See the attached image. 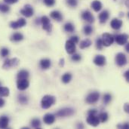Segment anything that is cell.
Segmentation results:
<instances>
[{
    "label": "cell",
    "mask_w": 129,
    "mask_h": 129,
    "mask_svg": "<svg viewBox=\"0 0 129 129\" xmlns=\"http://www.w3.org/2000/svg\"><path fill=\"white\" fill-rule=\"evenodd\" d=\"M55 101H56L55 97L52 95H45L42 99V102H41L42 107L43 109H48L55 104Z\"/></svg>",
    "instance_id": "1"
},
{
    "label": "cell",
    "mask_w": 129,
    "mask_h": 129,
    "mask_svg": "<svg viewBox=\"0 0 129 129\" xmlns=\"http://www.w3.org/2000/svg\"><path fill=\"white\" fill-rule=\"evenodd\" d=\"M100 98V94L98 91H94L90 93L85 98V101L88 104H93L98 101Z\"/></svg>",
    "instance_id": "2"
},
{
    "label": "cell",
    "mask_w": 129,
    "mask_h": 129,
    "mask_svg": "<svg viewBox=\"0 0 129 129\" xmlns=\"http://www.w3.org/2000/svg\"><path fill=\"white\" fill-rule=\"evenodd\" d=\"M102 42H103V45L106 47L110 46L113 42H114V37L113 35L110 34V33H104L102 35Z\"/></svg>",
    "instance_id": "3"
},
{
    "label": "cell",
    "mask_w": 129,
    "mask_h": 129,
    "mask_svg": "<svg viewBox=\"0 0 129 129\" xmlns=\"http://www.w3.org/2000/svg\"><path fill=\"white\" fill-rule=\"evenodd\" d=\"M20 60L17 58H12V59H7L5 60L2 67L3 69H10L12 67H16L19 64Z\"/></svg>",
    "instance_id": "4"
},
{
    "label": "cell",
    "mask_w": 129,
    "mask_h": 129,
    "mask_svg": "<svg viewBox=\"0 0 129 129\" xmlns=\"http://www.w3.org/2000/svg\"><path fill=\"white\" fill-rule=\"evenodd\" d=\"M42 24V28L43 29L46 30L47 32L50 33L51 32V29H52V25L50 22V20L49 18L47 17V16H43L42 17L41 20H40Z\"/></svg>",
    "instance_id": "5"
},
{
    "label": "cell",
    "mask_w": 129,
    "mask_h": 129,
    "mask_svg": "<svg viewBox=\"0 0 129 129\" xmlns=\"http://www.w3.org/2000/svg\"><path fill=\"white\" fill-rule=\"evenodd\" d=\"M75 111L72 108H63L57 111L56 113V116L59 117H66V116H70L73 115Z\"/></svg>",
    "instance_id": "6"
},
{
    "label": "cell",
    "mask_w": 129,
    "mask_h": 129,
    "mask_svg": "<svg viewBox=\"0 0 129 129\" xmlns=\"http://www.w3.org/2000/svg\"><path fill=\"white\" fill-rule=\"evenodd\" d=\"M116 63L119 67H124L127 63V57L123 53H118L116 56Z\"/></svg>",
    "instance_id": "7"
},
{
    "label": "cell",
    "mask_w": 129,
    "mask_h": 129,
    "mask_svg": "<svg viewBox=\"0 0 129 129\" xmlns=\"http://www.w3.org/2000/svg\"><path fill=\"white\" fill-rule=\"evenodd\" d=\"M128 36L126 34H119L114 37V41H116V43L119 45H123L128 43Z\"/></svg>",
    "instance_id": "8"
},
{
    "label": "cell",
    "mask_w": 129,
    "mask_h": 129,
    "mask_svg": "<svg viewBox=\"0 0 129 129\" xmlns=\"http://www.w3.org/2000/svg\"><path fill=\"white\" fill-rule=\"evenodd\" d=\"M33 8L30 5H26L23 9L20 10V14L26 17H30L33 15Z\"/></svg>",
    "instance_id": "9"
},
{
    "label": "cell",
    "mask_w": 129,
    "mask_h": 129,
    "mask_svg": "<svg viewBox=\"0 0 129 129\" xmlns=\"http://www.w3.org/2000/svg\"><path fill=\"white\" fill-rule=\"evenodd\" d=\"M29 82L27 79H20L17 82V87L20 91H24L29 87Z\"/></svg>",
    "instance_id": "10"
},
{
    "label": "cell",
    "mask_w": 129,
    "mask_h": 129,
    "mask_svg": "<svg viewBox=\"0 0 129 129\" xmlns=\"http://www.w3.org/2000/svg\"><path fill=\"white\" fill-rule=\"evenodd\" d=\"M86 121L88 125L94 127H96L100 124V120L98 116H97V115H88Z\"/></svg>",
    "instance_id": "11"
},
{
    "label": "cell",
    "mask_w": 129,
    "mask_h": 129,
    "mask_svg": "<svg viewBox=\"0 0 129 129\" xmlns=\"http://www.w3.org/2000/svg\"><path fill=\"white\" fill-rule=\"evenodd\" d=\"M26 24V20L24 18H20L17 21H12L10 23V26L12 29H18L24 26Z\"/></svg>",
    "instance_id": "12"
},
{
    "label": "cell",
    "mask_w": 129,
    "mask_h": 129,
    "mask_svg": "<svg viewBox=\"0 0 129 129\" xmlns=\"http://www.w3.org/2000/svg\"><path fill=\"white\" fill-rule=\"evenodd\" d=\"M65 48H66V51L68 54H73L76 52V44L72 42L70 39V40H67L66 42V45H65Z\"/></svg>",
    "instance_id": "13"
},
{
    "label": "cell",
    "mask_w": 129,
    "mask_h": 129,
    "mask_svg": "<svg viewBox=\"0 0 129 129\" xmlns=\"http://www.w3.org/2000/svg\"><path fill=\"white\" fill-rule=\"evenodd\" d=\"M82 18L84 20H85V21H87V22H88V23H93L94 21V16L92 15V14L89 11H88V10H86V11H85L82 14Z\"/></svg>",
    "instance_id": "14"
},
{
    "label": "cell",
    "mask_w": 129,
    "mask_h": 129,
    "mask_svg": "<svg viewBox=\"0 0 129 129\" xmlns=\"http://www.w3.org/2000/svg\"><path fill=\"white\" fill-rule=\"evenodd\" d=\"M94 63L97 66L103 67V66H104L106 64V57L104 56L101 55V54L97 55L94 59Z\"/></svg>",
    "instance_id": "15"
},
{
    "label": "cell",
    "mask_w": 129,
    "mask_h": 129,
    "mask_svg": "<svg viewBox=\"0 0 129 129\" xmlns=\"http://www.w3.org/2000/svg\"><path fill=\"white\" fill-rule=\"evenodd\" d=\"M43 121L46 125H52L55 122V116L53 114L47 113L43 117Z\"/></svg>",
    "instance_id": "16"
},
{
    "label": "cell",
    "mask_w": 129,
    "mask_h": 129,
    "mask_svg": "<svg viewBox=\"0 0 129 129\" xmlns=\"http://www.w3.org/2000/svg\"><path fill=\"white\" fill-rule=\"evenodd\" d=\"M110 26L114 29H119L122 26V21L117 18H114L110 22Z\"/></svg>",
    "instance_id": "17"
},
{
    "label": "cell",
    "mask_w": 129,
    "mask_h": 129,
    "mask_svg": "<svg viewBox=\"0 0 129 129\" xmlns=\"http://www.w3.org/2000/svg\"><path fill=\"white\" fill-rule=\"evenodd\" d=\"M9 123V119L8 116H2L0 117V128H7Z\"/></svg>",
    "instance_id": "18"
},
{
    "label": "cell",
    "mask_w": 129,
    "mask_h": 129,
    "mask_svg": "<svg viewBox=\"0 0 129 129\" xmlns=\"http://www.w3.org/2000/svg\"><path fill=\"white\" fill-rule=\"evenodd\" d=\"M50 16L52 19L57 20V21H61L63 20V16L61 14L60 12H59L58 11H53L51 12Z\"/></svg>",
    "instance_id": "19"
},
{
    "label": "cell",
    "mask_w": 129,
    "mask_h": 129,
    "mask_svg": "<svg viewBox=\"0 0 129 129\" xmlns=\"http://www.w3.org/2000/svg\"><path fill=\"white\" fill-rule=\"evenodd\" d=\"M109 16H110V14L108 12V11L105 10L104 11H102L100 15H99V20H100V22L101 23H104L107 22V20H108L109 18Z\"/></svg>",
    "instance_id": "20"
},
{
    "label": "cell",
    "mask_w": 129,
    "mask_h": 129,
    "mask_svg": "<svg viewBox=\"0 0 129 129\" xmlns=\"http://www.w3.org/2000/svg\"><path fill=\"white\" fill-rule=\"evenodd\" d=\"M91 5V8L94 9V11H96V12L100 11L101 10V8H102V4H101V2L100 1H98V0H94V1H93Z\"/></svg>",
    "instance_id": "21"
},
{
    "label": "cell",
    "mask_w": 129,
    "mask_h": 129,
    "mask_svg": "<svg viewBox=\"0 0 129 129\" xmlns=\"http://www.w3.org/2000/svg\"><path fill=\"white\" fill-rule=\"evenodd\" d=\"M40 67L43 70H47L51 67V60L49 59H42L40 61Z\"/></svg>",
    "instance_id": "22"
},
{
    "label": "cell",
    "mask_w": 129,
    "mask_h": 129,
    "mask_svg": "<svg viewBox=\"0 0 129 129\" xmlns=\"http://www.w3.org/2000/svg\"><path fill=\"white\" fill-rule=\"evenodd\" d=\"M23 39V36L20 33H15L11 36V41L12 42H20Z\"/></svg>",
    "instance_id": "23"
},
{
    "label": "cell",
    "mask_w": 129,
    "mask_h": 129,
    "mask_svg": "<svg viewBox=\"0 0 129 129\" xmlns=\"http://www.w3.org/2000/svg\"><path fill=\"white\" fill-rule=\"evenodd\" d=\"M92 42L90 39H85V40H82L81 42H80V48L82 49H85L86 48H88L91 45Z\"/></svg>",
    "instance_id": "24"
},
{
    "label": "cell",
    "mask_w": 129,
    "mask_h": 129,
    "mask_svg": "<svg viewBox=\"0 0 129 129\" xmlns=\"http://www.w3.org/2000/svg\"><path fill=\"white\" fill-rule=\"evenodd\" d=\"M29 77V72L25 70H20L17 74V79H27Z\"/></svg>",
    "instance_id": "25"
},
{
    "label": "cell",
    "mask_w": 129,
    "mask_h": 129,
    "mask_svg": "<svg viewBox=\"0 0 129 129\" xmlns=\"http://www.w3.org/2000/svg\"><path fill=\"white\" fill-rule=\"evenodd\" d=\"M72 79V74L70 73H65L63 76H62V82L64 84H67L69 83Z\"/></svg>",
    "instance_id": "26"
},
{
    "label": "cell",
    "mask_w": 129,
    "mask_h": 129,
    "mask_svg": "<svg viewBox=\"0 0 129 129\" xmlns=\"http://www.w3.org/2000/svg\"><path fill=\"white\" fill-rule=\"evenodd\" d=\"M75 29V27L73 23H67L64 25V30L68 33H73Z\"/></svg>",
    "instance_id": "27"
},
{
    "label": "cell",
    "mask_w": 129,
    "mask_h": 129,
    "mask_svg": "<svg viewBox=\"0 0 129 129\" xmlns=\"http://www.w3.org/2000/svg\"><path fill=\"white\" fill-rule=\"evenodd\" d=\"M9 93V89L8 88L0 87V97H8Z\"/></svg>",
    "instance_id": "28"
},
{
    "label": "cell",
    "mask_w": 129,
    "mask_h": 129,
    "mask_svg": "<svg viewBox=\"0 0 129 129\" xmlns=\"http://www.w3.org/2000/svg\"><path fill=\"white\" fill-rule=\"evenodd\" d=\"M31 125L34 128H41V122L39 119H33L31 122Z\"/></svg>",
    "instance_id": "29"
},
{
    "label": "cell",
    "mask_w": 129,
    "mask_h": 129,
    "mask_svg": "<svg viewBox=\"0 0 129 129\" xmlns=\"http://www.w3.org/2000/svg\"><path fill=\"white\" fill-rule=\"evenodd\" d=\"M98 118H99V120L101 122H106L108 120V114L107 113H105V112L101 113H100Z\"/></svg>",
    "instance_id": "30"
},
{
    "label": "cell",
    "mask_w": 129,
    "mask_h": 129,
    "mask_svg": "<svg viewBox=\"0 0 129 129\" xmlns=\"http://www.w3.org/2000/svg\"><path fill=\"white\" fill-rule=\"evenodd\" d=\"M18 101L21 104H26L28 103V98L23 94H20L18 96Z\"/></svg>",
    "instance_id": "31"
},
{
    "label": "cell",
    "mask_w": 129,
    "mask_h": 129,
    "mask_svg": "<svg viewBox=\"0 0 129 129\" xmlns=\"http://www.w3.org/2000/svg\"><path fill=\"white\" fill-rule=\"evenodd\" d=\"M92 32H93V29H92L91 26H90V25L85 26V27H84V33H85V35L89 36L90 34H91Z\"/></svg>",
    "instance_id": "32"
},
{
    "label": "cell",
    "mask_w": 129,
    "mask_h": 129,
    "mask_svg": "<svg viewBox=\"0 0 129 129\" xmlns=\"http://www.w3.org/2000/svg\"><path fill=\"white\" fill-rule=\"evenodd\" d=\"M9 10H10V8L7 5L0 4V11H2V13H7L9 11Z\"/></svg>",
    "instance_id": "33"
},
{
    "label": "cell",
    "mask_w": 129,
    "mask_h": 129,
    "mask_svg": "<svg viewBox=\"0 0 129 129\" xmlns=\"http://www.w3.org/2000/svg\"><path fill=\"white\" fill-rule=\"evenodd\" d=\"M112 100V96L110 94H106L104 96V103L105 104H108Z\"/></svg>",
    "instance_id": "34"
},
{
    "label": "cell",
    "mask_w": 129,
    "mask_h": 129,
    "mask_svg": "<svg viewBox=\"0 0 129 129\" xmlns=\"http://www.w3.org/2000/svg\"><path fill=\"white\" fill-rule=\"evenodd\" d=\"M96 45H97V48L99 49V50H101L104 47V45H103V42H102V39L101 38H98L97 39V42H96Z\"/></svg>",
    "instance_id": "35"
},
{
    "label": "cell",
    "mask_w": 129,
    "mask_h": 129,
    "mask_svg": "<svg viewBox=\"0 0 129 129\" xmlns=\"http://www.w3.org/2000/svg\"><path fill=\"white\" fill-rule=\"evenodd\" d=\"M8 54H9V50H8V48H2V50H1V55H2V57H7Z\"/></svg>",
    "instance_id": "36"
},
{
    "label": "cell",
    "mask_w": 129,
    "mask_h": 129,
    "mask_svg": "<svg viewBox=\"0 0 129 129\" xmlns=\"http://www.w3.org/2000/svg\"><path fill=\"white\" fill-rule=\"evenodd\" d=\"M67 3L70 7H76L78 4L77 0H67Z\"/></svg>",
    "instance_id": "37"
},
{
    "label": "cell",
    "mask_w": 129,
    "mask_h": 129,
    "mask_svg": "<svg viewBox=\"0 0 129 129\" xmlns=\"http://www.w3.org/2000/svg\"><path fill=\"white\" fill-rule=\"evenodd\" d=\"M71 58H72V60L73 61H79V60H81L82 57L79 54H73V56H72Z\"/></svg>",
    "instance_id": "38"
},
{
    "label": "cell",
    "mask_w": 129,
    "mask_h": 129,
    "mask_svg": "<svg viewBox=\"0 0 129 129\" xmlns=\"http://www.w3.org/2000/svg\"><path fill=\"white\" fill-rule=\"evenodd\" d=\"M44 3L45 4V5L51 7L55 4V0H44Z\"/></svg>",
    "instance_id": "39"
},
{
    "label": "cell",
    "mask_w": 129,
    "mask_h": 129,
    "mask_svg": "<svg viewBox=\"0 0 129 129\" xmlns=\"http://www.w3.org/2000/svg\"><path fill=\"white\" fill-rule=\"evenodd\" d=\"M117 128H118L128 129L129 128V125L128 123H125V124H120V125H117Z\"/></svg>",
    "instance_id": "40"
},
{
    "label": "cell",
    "mask_w": 129,
    "mask_h": 129,
    "mask_svg": "<svg viewBox=\"0 0 129 129\" xmlns=\"http://www.w3.org/2000/svg\"><path fill=\"white\" fill-rule=\"evenodd\" d=\"M70 40H71L72 42H73L75 44H76V43H78V42H79V37H78V36H72V37H71V39H70Z\"/></svg>",
    "instance_id": "41"
},
{
    "label": "cell",
    "mask_w": 129,
    "mask_h": 129,
    "mask_svg": "<svg viewBox=\"0 0 129 129\" xmlns=\"http://www.w3.org/2000/svg\"><path fill=\"white\" fill-rule=\"evenodd\" d=\"M88 115H97L98 114V110H95V109H93V110H90L88 113Z\"/></svg>",
    "instance_id": "42"
},
{
    "label": "cell",
    "mask_w": 129,
    "mask_h": 129,
    "mask_svg": "<svg viewBox=\"0 0 129 129\" xmlns=\"http://www.w3.org/2000/svg\"><path fill=\"white\" fill-rule=\"evenodd\" d=\"M4 2L8 4H14V3L17 2L18 0H4Z\"/></svg>",
    "instance_id": "43"
},
{
    "label": "cell",
    "mask_w": 129,
    "mask_h": 129,
    "mask_svg": "<svg viewBox=\"0 0 129 129\" xmlns=\"http://www.w3.org/2000/svg\"><path fill=\"white\" fill-rule=\"evenodd\" d=\"M124 76L125 77V79H126V81H127V82H129V71L128 70H127V71L125 73V74H124Z\"/></svg>",
    "instance_id": "44"
},
{
    "label": "cell",
    "mask_w": 129,
    "mask_h": 129,
    "mask_svg": "<svg viewBox=\"0 0 129 129\" xmlns=\"http://www.w3.org/2000/svg\"><path fill=\"white\" fill-rule=\"evenodd\" d=\"M124 109H125V111L126 112V113H129V105L128 104H125V106H124Z\"/></svg>",
    "instance_id": "45"
},
{
    "label": "cell",
    "mask_w": 129,
    "mask_h": 129,
    "mask_svg": "<svg viewBox=\"0 0 129 129\" xmlns=\"http://www.w3.org/2000/svg\"><path fill=\"white\" fill-rule=\"evenodd\" d=\"M4 105H5V101L2 98H0V108L3 107Z\"/></svg>",
    "instance_id": "46"
},
{
    "label": "cell",
    "mask_w": 129,
    "mask_h": 129,
    "mask_svg": "<svg viewBox=\"0 0 129 129\" xmlns=\"http://www.w3.org/2000/svg\"><path fill=\"white\" fill-rule=\"evenodd\" d=\"M59 65H60V67H63V65H64V59H63V58H62V59L60 60Z\"/></svg>",
    "instance_id": "47"
},
{
    "label": "cell",
    "mask_w": 129,
    "mask_h": 129,
    "mask_svg": "<svg viewBox=\"0 0 129 129\" xmlns=\"http://www.w3.org/2000/svg\"><path fill=\"white\" fill-rule=\"evenodd\" d=\"M77 128H84V125H83L82 123H80V124H78V125H77Z\"/></svg>",
    "instance_id": "48"
},
{
    "label": "cell",
    "mask_w": 129,
    "mask_h": 129,
    "mask_svg": "<svg viewBox=\"0 0 129 129\" xmlns=\"http://www.w3.org/2000/svg\"><path fill=\"white\" fill-rule=\"evenodd\" d=\"M125 50H126V51H129V44L128 43H126V47H125Z\"/></svg>",
    "instance_id": "49"
},
{
    "label": "cell",
    "mask_w": 129,
    "mask_h": 129,
    "mask_svg": "<svg viewBox=\"0 0 129 129\" xmlns=\"http://www.w3.org/2000/svg\"><path fill=\"white\" fill-rule=\"evenodd\" d=\"M0 87H1V83H0Z\"/></svg>",
    "instance_id": "50"
}]
</instances>
